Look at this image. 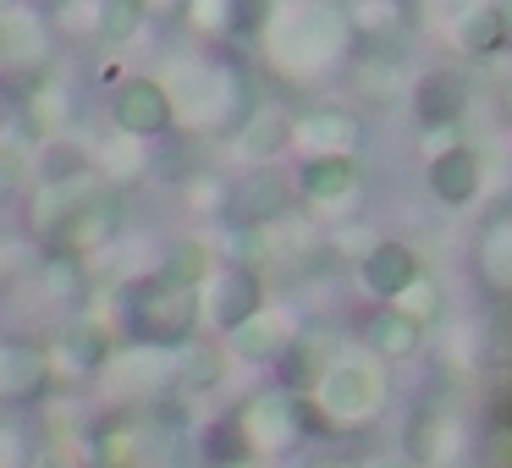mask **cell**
Returning <instances> with one entry per match:
<instances>
[{
  "label": "cell",
  "mask_w": 512,
  "mask_h": 468,
  "mask_svg": "<svg viewBox=\"0 0 512 468\" xmlns=\"http://www.w3.org/2000/svg\"><path fill=\"white\" fill-rule=\"evenodd\" d=\"M50 391V358L39 347L0 353V402H39Z\"/></svg>",
  "instance_id": "obj_3"
},
{
  "label": "cell",
  "mask_w": 512,
  "mask_h": 468,
  "mask_svg": "<svg viewBox=\"0 0 512 468\" xmlns=\"http://www.w3.org/2000/svg\"><path fill=\"white\" fill-rule=\"evenodd\" d=\"M430 188H435V199H441V204H468V199H474V188H479L474 155H468V149L441 155V160H435V171H430Z\"/></svg>",
  "instance_id": "obj_6"
},
{
  "label": "cell",
  "mask_w": 512,
  "mask_h": 468,
  "mask_svg": "<svg viewBox=\"0 0 512 468\" xmlns=\"http://www.w3.org/2000/svg\"><path fill=\"white\" fill-rule=\"evenodd\" d=\"M204 463L210 468H237V463H254V446H248L243 419H221L204 430Z\"/></svg>",
  "instance_id": "obj_8"
},
{
  "label": "cell",
  "mask_w": 512,
  "mask_h": 468,
  "mask_svg": "<svg viewBox=\"0 0 512 468\" xmlns=\"http://www.w3.org/2000/svg\"><path fill=\"white\" fill-rule=\"evenodd\" d=\"M237 468H254V463H237Z\"/></svg>",
  "instance_id": "obj_16"
},
{
  "label": "cell",
  "mask_w": 512,
  "mask_h": 468,
  "mask_svg": "<svg viewBox=\"0 0 512 468\" xmlns=\"http://www.w3.org/2000/svg\"><path fill=\"white\" fill-rule=\"evenodd\" d=\"M116 122H122L127 133H160V127L171 122V105H166V94H160V83H127V89L116 94Z\"/></svg>",
  "instance_id": "obj_4"
},
{
  "label": "cell",
  "mask_w": 512,
  "mask_h": 468,
  "mask_svg": "<svg viewBox=\"0 0 512 468\" xmlns=\"http://www.w3.org/2000/svg\"><path fill=\"white\" fill-rule=\"evenodd\" d=\"M127 314H133V331L138 342H155V347H182L199 325V292L182 287V281H138L133 298H127Z\"/></svg>",
  "instance_id": "obj_1"
},
{
  "label": "cell",
  "mask_w": 512,
  "mask_h": 468,
  "mask_svg": "<svg viewBox=\"0 0 512 468\" xmlns=\"http://www.w3.org/2000/svg\"><path fill=\"white\" fill-rule=\"evenodd\" d=\"M380 468H413V463H380Z\"/></svg>",
  "instance_id": "obj_15"
},
{
  "label": "cell",
  "mask_w": 512,
  "mask_h": 468,
  "mask_svg": "<svg viewBox=\"0 0 512 468\" xmlns=\"http://www.w3.org/2000/svg\"><path fill=\"white\" fill-rule=\"evenodd\" d=\"M303 188H309L314 199H342V193L353 188V166H347V160H314V166L303 171Z\"/></svg>",
  "instance_id": "obj_10"
},
{
  "label": "cell",
  "mask_w": 512,
  "mask_h": 468,
  "mask_svg": "<svg viewBox=\"0 0 512 468\" xmlns=\"http://www.w3.org/2000/svg\"><path fill=\"white\" fill-rule=\"evenodd\" d=\"M221 380V353L215 347H188L182 358V391H210Z\"/></svg>",
  "instance_id": "obj_11"
},
{
  "label": "cell",
  "mask_w": 512,
  "mask_h": 468,
  "mask_svg": "<svg viewBox=\"0 0 512 468\" xmlns=\"http://www.w3.org/2000/svg\"><path fill=\"white\" fill-rule=\"evenodd\" d=\"M259 314V281L248 276V270H237V276H226L221 287V303H215V320L226 325V331H237V325H248Z\"/></svg>",
  "instance_id": "obj_9"
},
{
  "label": "cell",
  "mask_w": 512,
  "mask_h": 468,
  "mask_svg": "<svg viewBox=\"0 0 512 468\" xmlns=\"http://www.w3.org/2000/svg\"><path fill=\"white\" fill-rule=\"evenodd\" d=\"M39 468H94L89 452H78V446H50L45 457H39Z\"/></svg>",
  "instance_id": "obj_14"
},
{
  "label": "cell",
  "mask_w": 512,
  "mask_h": 468,
  "mask_svg": "<svg viewBox=\"0 0 512 468\" xmlns=\"http://www.w3.org/2000/svg\"><path fill=\"white\" fill-rule=\"evenodd\" d=\"M237 347H243L248 358H276L281 347H287V336L270 320H248V325H237Z\"/></svg>",
  "instance_id": "obj_12"
},
{
  "label": "cell",
  "mask_w": 512,
  "mask_h": 468,
  "mask_svg": "<svg viewBox=\"0 0 512 468\" xmlns=\"http://www.w3.org/2000/svg\"><path fill=\"white\" fill-rule=\"evenodd\" d=\"M413 276H419V259H413L402 243H380L375 254L364 259V281H369L375 298H397V292H408Z\"/></svg>",
  "instance_id": "obj_5"
},
{
  "label": "cell",
  "mask_w": 512,
  "mask_h": 468,
  "mask_svg": "<svg viewBox=\"0 0 512 468\" xmlns=\"http://www.w3.org/2000/svg\"><path fill=\"white\" fill-rule=\"evenodd\" d=\"M166 281H182V287H193V281L204 276V254H199V243H182L177 254L166 259V270H160Z\"/></svg>",
  "instance_id": "obj_13"
},
{
  "label": "cell",
  "mask_w": 512,
  "mask_h": 468,
  "mask_svg": "<svg viewBox=\"0 0 512 468\" xmlns=\"http://www.w3.org/2000/svg\"><path fill=\"white\" fill-rule=\"evenodd\" d=\"M364 336H369V347H375V353L408 358L413 347H419V320H408L402 309H380L375 320L364 325Z\"/></svg>",
  "instance_id": "obj_7"
},
{
  "label": "cell",
  "mask_w": 512,
  "mask_h": 468,
  "mask_svg": "<svg viewBox=\"0 0 512 468\" xmlns=\"http://www.w3.org/2000/svg\"><path fill=\"white\" fill-rule=\"evenodd\" d=\"M380 397H386V386H380V375H375V369H364V364H336L331 375L314 386V408L325 413L331 430L364 424L369 413L380 408Z\"/></svg>",
  "instance_id": "obj_2"
}]
</instances>
